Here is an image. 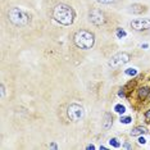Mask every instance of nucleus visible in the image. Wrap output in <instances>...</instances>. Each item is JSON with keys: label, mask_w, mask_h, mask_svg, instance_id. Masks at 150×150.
Returning <instances> with one entry per match:
<instances>
[{"label": "nucleus", "mask_w": 150, "mask_h": 150, "mask_svg": "<svg viewBox=\"0 0 150 150\" xmlns=\"http://www.w3.org/2000/svg\"><path fill=\"white\" fill-rule=\"evenodd\" d=\"M53 18L62 26H71L76 18V12L71 5L59 3L53 9Z\"/></svg>", "instance_id": "1"}, {"label": "nucleus", "mask_w": 150, "mask_h": 150, "mask_svg": "<svg viewBox=\"0 0 150 150\" xmlns=\"http://www.w3.org/2000/svg\"><path fill=\"white\" fill-rule=\"evenodd\" d=\"M73 42L81 50H89L95 45V35L87 30H78L73 36Z\"/></svg>", "instance_id": "2"}, {"label": "nucleus", "mask_w": 150, "mask_h": 150, "mask_svg": "<svg viewBox=\"0 0 150 150\" xmlns=\"http://www.w3.org/2000/svg\"><path fill=\"white\" fill-rule=\"evenodd\" d=\"M8 17H9V21H11L13 25L19 26V27L27 26L30 23V15L26 12L22 11V9L17 8V6H13L11 11L8 12Z\"/></svg>", "instance_id": "3"}, {"label": "nucleus", "mask_w": 150, "mask_h": 150, "mask_svg": "<svg viewBox=\"0 0 150 150\" xmlns=\"http://www.w3.org/2000/svg\"><path fill=\"white\" fill-rule=\"evenodd\" d=\"M67 116L71 121L78 122V121H81L85 117L83 107L80 105V104H76V103L71 104V105H68V108H67Z\"/></svg>", "instance_id": "4"}, {"label": "nucleus", "mask_w": 150, "mask_h": 150, "mask_svg": "<svg viewBox=\"0 0 150 150\" xmlns=\"http://www.w3.org/2000/svg\"><path fill=\"white\" fill-rule=\"evenodd\" d=\"M131 60V55L126 51H121V53H117L114 54L113 57L109 58L108 60V66L112 67V68H116V67H119V66H123V64L128 63Z\"/></svg>", "instance_id": "5"}, {"label": "nucleus", "mask_w": 150, "mask_h": 150, "mask_svg": "<svg viewBox=\"0 0 150 150\" xmlns=\"http://www.w3.org/2000/svg\"><path fill=\"white\" fill-rule=\"evenodd\" d=\"M89 21L93 25L99 27V26L105 25L107 17H105V14H104V12H102L100 9H91L89 12Z\"/></svg>", "instance_id": "6"}, {"label": "nucleus", "mask_w": 150, "mask_h": 150, "mask_svg": "<svg viewBox=\"0 0 150 150\" xmlns=\"http://www.w3.org/2000/svg\"><path fill=\"white\" fill-rule=\"evenodd\" d=\"M132 30L135 31H146L150 30V18H137L130 23Z\"/></svg>", "instance_id": "7"}, {"label": "nucleus", "mask_w": 150, "mask_h": 150, "mask_svg": "<svg viewBox=\"0 0 150 150\" xmlns=\"http://www.w3.org/2000/svg\"><path fill=\"white\" fill-rule=\"evenodd\" d=\"M150 94V87L149 86H140L137 89V97L139 100H146Z\"/></svg>", "instance_id": "8"}, {"label": "nucleus", "mask_w": 150, "mask_h": 150, "mask_svg": "<svg viewBox=\"0 0 150 150\" xmlns=\"http://www.w3.org/2000/svg\"><path fill=\"white\" fill-rule=\"evenodd\" d=\"M148 128L144 126H136L133 127V128L130 131V135L131 136H141V135H145V133H148Z\"/></svg>", "instance_id": "9"}, {"label": "nucleus", "mask_w": 150, "mask_h": 150, "mask_svg": "<svg viewBox=\"0 0 150 150\" xmlns=\"http://www.w3.org/2000/svg\"><path fill=\"white\" fill-rule=\"evenodd\" d=\"M113 126V117L110 113L104 114V119H103V128L104 130H109Z\"/></svg>", "instance_id": "10"}, {"label": "nucleus", "mask_w": 150, "mask_h": 150, "mask_svg": "<svg viewBox=\"0 0 150 150\" xmlns=\"http://www.w3.org/2000/svg\"><path fill=\"white\" fill-rule=\"evenodd\" d=\"M128 12L132 13V14H141V13L146 12V6L140 5V4H132L128 8Z\"/></svg>", "instance_id": "11"}, {"label": "nucleus", "mask_w": 150, "mask_h": 150, "mask_svg": "<svg viewBox=\"0 0 150 150\" xmlns=\"http://www.w3.org/2000/svg\"><path fill=\"white\" fill-rule=\"evenodd\" d=\"M114 112L123 116V114L126 113V107L122 105V104H116V105H114Z\"/></svg>", "instance_id": "12"}, {"label": "nucleus", "mask_w": 150, "mask_h": 150, "mask_svg": "<svg viewBox=\"0 0 150 150\" xmlns=\"http://www.w3.org/2000/svg\"><path fill=\"white\" fill-rule=\"evenodd\" d=\"M116 35H117V37L118 39H125L127 36V32L123 30V28H121V27H117V30H116Z\"/></svg>", "instance_id": "13"}, {"label": "nucleus", "mask_w": 150, "mask_h": 150, "mask_svg": "<svg viewBox=\"0 0 150 150\" xmlns=\"http://www.w3.org/2000/svg\"><path fill=\"white\" fill-rule=\"evenodd\" d=\"M119 122L123 123V125H130V123L132 122V118H131L130 116H121Z\"/></svg>", "instance_id": "14"}, {"label": "nucleus", "mask_w": 150, "mask_h": 150, "mask_svg": "<svg viewBox=\"0 0 150 150\" xmlns=\"http://www.w3.org/2000/svg\"><path fill=\"white\" fill-rule=\"evenodd\" d=\"M125 74L131 76V77H135L136 74H137V69H136V68H127V69H125Z\"/></svg>", "instance_id": "15"}, {"label": "nucleus", "mask_w": 150, "mask_h": 150, "mask_svg": "<svg viewBox=\"0 0 150 150\" xmlns=\"http://www.w3.org/2000/svg\"><path fill=\"white\" fill-rule=\"evenodd\" d=\"M109 144L110 146H113V148H119L121 146V142H119V140L117 139V137H112L109 140Z\"/></svg>", "instance_id": "16"}, {"label": "nucleus", "mask_w": 150, "mask_h": 150, "mask_svg": "<svg viewBox=\"0 0 150 150\" xmlns=\"http://www.w3.org/2000/svg\"><path fill=\"white\" fill-rule=\"evenodd\" d=\"M97 3H102V4H114V3H117L118 0H95Z\"/></svg>", "instance_id": "17"}, {"label": "nucleus", "mask_w": 150, "mask_h": 150, "mask_svg": "<svg viewBox=\"0 0 150 150\" xmlns=\"http://www.w3.org/2000/svg\"><path fill=\"white\" fill-rule=\"evenodd\" d=\"M118 96H119V97H125V96H126V87H122V89H119Z\"/></svg>", "instance_id": "18"}, {"label": "nucleus", "mask_w": 150, "mask_h": 150, "mask_svg": "<svg viewBox=\"0 0 150 150\" xmlns=\"http://www.w3.org/2000/svg\"><path fill=\"white\" fill-rule=\"evenodd\" d=\"M144 117H145L146 122H150V109L145 110V113H144Z\"/></svg>", "instance_id": "19"}, {"label": "nucleus", "mask_w": 150, "mask_h": 150, "mask_svg": "<svg viewBox=\"0 0 150 150\" xmlns=\"http://www.w3.org/2000/svg\"><path fill=\"white\" fill-rule=\"evenodd\" d=\"M123 148H125V149H132V145L130 144V142H125V145H123Z\"/></svg>", "instance_id": "20"}, {"label": "nucleus", "mask_w": 150, "mask_h": 150, "mask_svg": "<svg viewBox=\"0 0 150 150\" xmlns=\"http://www.w3.org/2000/svg\"><path fill=\"white\" fill-rule=\"evenodd\" d=\"M146 142V140L144 137H139V144H141V145H144Z\"/></svg>", "instance_id": "21"}, {"label": "nucleus", "mask_w": 150, "mask_h": 150, "mask_svg": "<svg viewBox=\"0 0 150 150\" xmlns=\"http://www.w3.org/2000/svg\"><path fill=\"white\" fill-rule=\"evenodd\" d=\"M49 148H50V149H58V145L55 144V142H51V144L49 145Z\"/></svg>", "instance_id": "22"}, {"label": "nucleus", "mask_w": 150, "mask_h": 150, "mask_svg": "<svg viewBox=\"0 0 150 150\" xmlns=\"http://www.w3.org/2000/svg\"><path fill=\"white\" fill-rule=\"evenodd\" d=\"M4 95H5V87H4V85L1 83V96L4 97Z\"/></svg>", "instance_id": "23"}, {"label": "nucleus", "mask_w": 150, "mask_h": 150, "mask_svg": "<svg viewBox=\"0 0 150 150\" xmlns=\"http://www.w3.org/2000/svg\"><path fill=\"white\" fill-rule=\"evenodd\" d=\"M86 149H87V150H94V149H95V146H94V145H87Z\"/></svg>", "instance_id": "24"}, {"label": "nucleus", "mask_w": 150, "mask_h": 150, "mask_svg": "<svg viewBox=\"0 0 150 150\" xmlns=\"http://www.w3.org/2000/svg\"><path fill=\"white\" fill-rule=\"evenodd\" d=\"M141 48H142V49H148V48H149V45H148V44H142V45H141Z\"/></svg>", "instance_id": "25"}, {"label": "nucleus", "mask_w": 150, "mask_h": 150, "mask_svg": "<svg viewBox=\"0 0 150 150\" xmlns=\"http://www.w3.org/2000/svg\"><path fill=\"white\" fill-rule=\"evenodd\" d=\"M146 100H148V102H150V94H149V96H148V99H146Z\"/></svg>", "instance_id": "26"}, {"label": "nucleus", "mask_w": 150, "mask_h": 150, "mask_svg": "<svg viewBox=\"0 0 150 150\" xmlns=\"http://www.w3.org/2000/svg\"><path fill=\"white\" fill-rule=\"evenodd\" d=\"M149 81H150V78H149Z\"/></svg>", "instance_id": "27"}]
</instances>
